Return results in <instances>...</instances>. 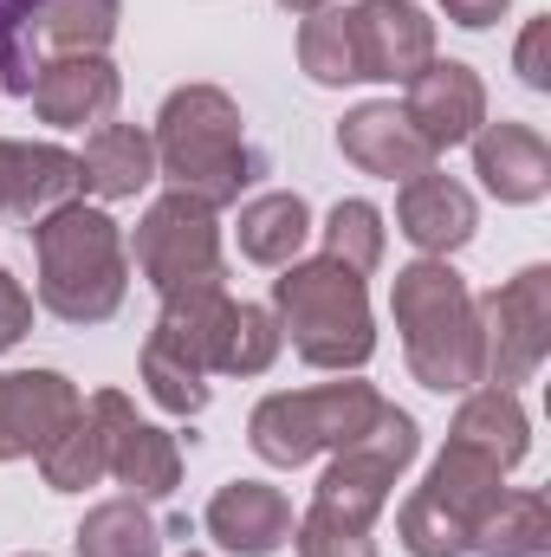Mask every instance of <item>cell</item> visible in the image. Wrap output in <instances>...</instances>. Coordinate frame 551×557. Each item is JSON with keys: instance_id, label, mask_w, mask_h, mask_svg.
Returning <instances> with one entry per match:
<instances>
[{"instance_id": "6da1fadb", "label": "cell", "mask_w": 551, "mask_h": 557, "mask_svg": "<svg viewBox=\"0 0 551 557\" xmlns=\"http://www.w3.org/2000/svg\"><path fill=\"white\" fill-rule=\"evenodd\" d=\"M156 175H169L175 195H195L208 208H234L260 175V149L247 143V117L221 85H182L156 111Z\"/></svg>"}, {"instance_id": "7a4b0ae2", "label": "cell", "mask_w": 551, "mask_h": 557, "mask_svg": "<svg viewBox=\"0 0 551 557\" xmlns=\"http://www.w3.org/2000/svg\"><path fill=\"white\" fill-rule=\"evenodd\" d=\"M26 234H33V253H39V305L59 324L118 318V305L131 292V247H124V227L105 208L65 201L46 221H33Z\"/></svg>"}, {"instance_id": "3957f363", "label": "cell", "mask_w": 551, "mask_h": 557, "mask_svg": "<svg viewBox=\"0 0 551 557\" xmlns=\"http://www.w3.org/2000/svg\"><path fill=\"white\" fill-rule=\"evenodd\" d=\"M390 318L403 331L409 376L434 396L480 389V318L474 292L448 260H409L390 278Z\"/></svg>"}, {"instance_id": "277c9868", "label": "cell", "mask_w": 551, "mask_h": 557, "mask_svg": "<svg viewBox=\"0 0 551 557\" xmlns=\"http://www.w3.org/2000/svg\"><path fill=\"white\" fill-rule=\"evenodd\" d=\"M273 318L285 344L311 363V370H364L377 357V318H370V292L364 278L344 273L338 260H292L273 278Z\"/></svg>"}, {"instance_id": "5b68a950", "label": "cell", "mask_w": 551, "mask_h": 557, "mask_svg": "<svg viewBox=\"0 0 551 557\" xmlns=\"http://www.w3.org/2000/svg\"><path fill=\"white\" fill-rule=\"evenodd\" d=\"M234 311L228 278L162 292L156 331L143 344V389L162 416H201L208 409V376H215V337Z\"/></svg>"}, {"instance_id": "8992f818", "label": "cell", "mask_w": 551, "mask_h": 557, "mask_svg": "<svg viewBox=\"0 0 551 557\" xmlns=\"http://www.w3.org/2000/svg\"><path fill=\"white\" fill-rule=\"evenodd\" d=\"M383 416L377 383H318V389H279L247 416V447L267 467H305L318 454L351 447L370 421Z\"/></svg>"}, {"instance_id": "52a82bcc", "label": "cell", "mask_w": 551, "mask_h": 557, "mask_svg": "<svg viewBox=\"0 0 551 557\" xmlns=\"http://www.w3.org/2000/svg\"><path fill=\"white\" fill-rule=\"evenodd\" d=\"M124 0H0V91L26 98L52 59L105 52Z\"/></svg>"}, {"instance_id": "ba28073f", "label": "cell", "mask_w": 551, "mask_h": 557, "mask_svg": "<svg viewBox=\"0 0 551 557\" xmlns=\"http://www.w3.org/2000/svg\"><path fill=\"white\" fill-rule=\"evenodd\" d=\"M415 454H421L415 416L396 409V403H383V416L370 421L351 447L331 454V467H325V480L311 486V506H305V512L377 532V519H383V506H390V493H396V480L409 473Z\"/></svg>"}, {"instance_id": "9c48e42d", "label": "cell", "mask_w": 551, "mask_h": 557, "mask_svg": "<svg viewBox=\"0 0 551 557\" xmlns=\"http://www.w3.org/2000/svg\"><path fill=\"white\" fill-rule=\"evenodd\" d=\"M480 318V383L519 389L551 357V267H526L500 292L474 298Z\"/></svg>"}, {"instance_id": "30bf717a", "label": "cell", "mask_w": 551, "mask_h": 557, "mask_svg": "<svg viewBox=\"0 0 551 557\" xmlns=\"http://www.w3.org/2000/svg\"><path fill=\"white\" fill-rule=\"evenodd\" d=\"M131 260L156 292H182V285H208V278H228L221 260V208L195 201V195H156L137 221V240H131Z\"/></svg>"}, {"instance_id": "8fae6325", "label": "cell", "mask_w": 551, "mask_h": 557, "mask_svg": "<svg viewBox=\"0 0 551 557\" xmlns=\"http://www.w3.org/2000/svg\"><path fill=\"white\" fill-rule=\"evenodd\" d=\"M403 91H409V98H403V117H409V131L428 143L434 156L474 143V131L487 124V85H480V72L461 65V59H428Z\"/></svg>"}, {"instance_id": "7c38bea8", "label": "cell", "mask_w": 551, "mask_h": 557, "mask_svg": "<svg viewBox=\"0 0 551 557\" xmlns=\"http://www.w3.org/2000/svg\"><path fill=\"white\" fill-rule=\"evenodd\" d=\"M78 409H85V396H78L72 376H59V370H7L0 376V467L52 447Z\"/></svg>"}, {"instance_id": "4fadbf2b", "label": "cell", "mask_w": 551, "mask_h": 557, "mask_svg": "<svg viewBox=\"0 0 551 557\" xmlns=\"http://www.w3.org/2000/svg\"><path fill=\"white\" fill-rule=\"evenodd\" d=\"M351 33H357V72L377 85H409L434 59V20L415 0H357Z\"/></svg>"}, {"instance_id": "5bb4252c", "label": "cell", "mask_w": 551, "mask_h": 557, "mask_svg": "<svg viewBox=\"0 0 551 557\" xmlns=\"http://www.w3.org/2000/svg\"><path fill=\"white\" fill-rule=\"evenodd\" d=\"M396 234L421 260H448V253H461L480 234V208H474V195L454 175L421 169V175H409L396 188Z\"/></svg>"}, {"instance_id": "9a60e30c", "label": "cell", "mask_w": 551, "mask_h": 557, "mask_svg": "<svg viewBox=\"0 0 551 557\" xmlns=\"http://www.w3.org/2000/svg\"><path fill=\"white\" fill-rule=\"evenodd\" d=\"M292 499L267 486V480H228L208 512H201V532L221 545L228 557H273L292 545Z\"/></svg>"}, {"instance_id": "2e32d148", "label": "cell", "mask_w": 551, "mask_h": 557, "mask_svg": "<svg viewBox=\"0 0 551 557\" xmlns=\"http://www.w3.org/2000/svg\"><path fill=\"white\" fill-rule=\"evenodd\" d=\"M33 117L52 124V131H85V124H111L118 98H124V78L105 52H78V59H52L39 78H33Z\"/></svg>"}, {"instance_id": "e0dca14e", "label": "cell", "mask_w": 551, "mask_h": 557, "mask_svg": "<svg viewBox=\"0 0 551 557\" xmlns=\"http://www.w3.org/2000/svg\"><path fill=\"white\" fill-rule=\"evenodd\" d=\"M474 175L493 201L506 208H532L551 195V143L532 131V124H480L474 131Z\"/></svg>"}, {"instance_id": "ac0fdd59", "label": "cell", "mask_w": 551, "mask_h": 557, "mask_svg": "<svg viewBox=\"0 0 551 557\" xmlns=\"http://www.w3.org/2000/svg\"><path fill=\"white\" fill-rule=\"evenodd\" d=\"M65 201H78V156L72 149L0 137V214L33 227Z\"/></svg>"}, {"instance_id": "d6986e66", "label": "cell", "mask_w": 551, "mask_h": 557, "mask_svg": "<svg viewBox=\"0 0 551 557\" xmlns=\"http://www.w3.org/2000/svg\"><path fill=\"white\" fill-rule=\"evenodd\" d=\"M338 149H344V162H357L364 175H383V182H409L421 169H434V149L415 137L409 117H403V104H390V98L344 111Z\"/></svg>"}, {"instance_id": "ffe728a7", "label": "cell", "mask_w": 551, "mask_h": 557, "mask_svg": "<svg viewBox=\"0 0 551 557\" xmlns=\"http://www.w3.org/2000/svg\"><path fill=\"white\" fill-rule=\"evenodd\" d=\"M124 403H131L124 389H98L78 416L65 421V434H59L52 447H39V454H33L52 493H85V486L111 480V421H118Z\"/></svg>"}, {"instance_id": "44dd1931", "label": "cell", "mask_w": 551, "mask_h": 557, "mask_svg": "<svg viewBox=\"0 0 551 557\" xmlns=\"http://www.w3.org/2000/svg\"><path fill=\"white\" fill-rule=\"evenodd\" d=\"M111 480L131 493V499H169L182 486V441L156 421H137V409L124 403L111 421Z\"/></svg>"}, {"instance_id": "7402d4cb", "label": "cell", "mask_w": 551, "mask_h": 557, "mask_svg": "<svg viewBox=\"0 0 551 557\" xmlns=\"http://www.w3.org/2000/svg\"><path fill=\"white\" fill-rule=\"evenodd\" d=\"M156 182V143L137 124H98L78 149V195L91 201H137Z\"/></svg>"}, {"instance_id": "603a6c76", "label": "cell", "mask_w": 551, "mask_h": 557, "mask_svg": "<svg viewBox=\"0 0 551 557\" xmlns=\"http://www.w3.org/2000/svg\"><path fill=\"white\" fill-rule=\"evenodd\" d=\"M434 512H448L454 525H467V539H474V525L500 506V493H506V467H493L487 454H474V447H461V441H448L441 454H434V467H428V480L415 486Z\"/></svg>"}, {"instance_id": "cb8c5ba5", "label": "cell", "mask_w": 551, "mask_h": 557, "mask_svg": "<svg viewBox=\"0 0 551 557\" xmlns=\"http://www.w3.org/2000/svg\"><path fill=\"white\" fill-rule=\"evenodd\" d=\"M448 441H461V447H474V454H487L493 467H519L526 454H532V416H526V403L513 396V389H467L461 396V416H454V434Z\"/></svg>"}, {"instance_id": "d4e9b609", "label": "cell", "mask_w": 551, "mask_h": 557, "mask_svg": "<svg viewBox=\"0 0 551 557\" xmlns=\"http://www.w3.org/2000/svg\"><path fill=\"white\" fill-rule=\"evenodd\" d=\"M234 234H241V253H247L254 267L279 273V267H292V260L305 253V240H311V208H305V195H292V188H267V195L241 201Z\"/></svg>"}, {"instance_id": "484cf974", "label": "cell", "mask_w": 551, "mask_h": 557, "mask_svg": "<svg viewBox=\"0 0 551 557\" xmlns=\"http://www.w3.org/2000/svg\"><path fill=\"white\" fill-rule=\"evenodd\" d=\"M72 552L78 557H162V525L149 519L143 499H105L85 512V525L72 532Z\"/></svg>"}, {"instance_id": "4316f807", "label": "cell", "mask_w": 551, "mask_h": 557, "mask_svg": "<svg viewBox=\"0 0 551 557\" xmlns=\"http://www.w3.org/2000/svg\"><path fill=\"white\" fill-rule=\"evenodd\" d=\"M298 72H305L311 85H325V91H338V85H364V72H357L351 7H318V13H305V26H298Z\"/></svg>"}, {"instance_id": "83f0119b", "label": "cell", "mask_w": 551, "mask_h": 557, "mask_svg": "<svg viewBox=\"0 0 551 557\" xmlns=\"http://www.w3.org/2000/svg\"><path fill=\"white\" fill-rule=\"evenodd\" d=\"M551 506L546 493H500V506L474 525V557H546Z\"/></svg>"}, {"instance_id": "f1b7e54d", "label": "cell", "mask_w": 551, "mask_h": 557, "mask_svg": "<svg viewBox=\"0 0 551 557\" xmlns=\"http://www.w3.org/2000/svg\"><path fill=\"white\" fill-rule=\"evenodd\" d=\"M285 350L273 305H234L221 337H215V376H267Z\"/></svg>"}, {"instance_id": "f546056e", "label": "cell", "mask_w": 551, "mask_h": 557, "mask_svg": "<svg viewBox=\"0 0 551 557\" xmlns=\"http://www.w3.org/2000/svg\"><path fill=\"white\" fill-rule=\"evenodd\" d=\"M325 260H338L344 273L370 278L383 267V240H390V227H383V208L377 201H364V195H351V201H338L331 214H325Z\"/></svg>"}, {"instance_id": "4dcf8cb0", "label": "cell", "mask_w": 551, "mask_h": 557, "mask_svg": "<svg viewBox=\"0 0 551 557\" xmlns=\"http://www.w3.org/2000/svg\"><path fill=\"white\" fill-rule=\"evenodd\" d=\"M292 545H298V557H377V539L364 525H338V519H318V512H298Z\"/></svg>"}, {"instance_id": "1f68e13d", "label": "cell", "mask_w": 551, "mask_h": 557, "mask_svg": "<svg viewBox=\"0 0 551 557\" xmlns=\"http://www.w3.org/2000/svg\"><path fill=\"white\" fill-rule=\"evenodd\" d=\"M546 39H551V20H546V13H532V20H526V33H519V46H513V72H519V85H532V91H551Z\"/></svg>"}, {"instance_id": "d6a6232c", "label": "cell", "mask_w": 551, "mask_h": 557, "mask_svg": "<svg viewBox=\"0 0 551 557\" xmlns=\"http://www.w3.org/2000/svg\"><path fill=\"white\" fill-rule=\"evenodd\" d=\"M26 331H33V298H26V285H20V278L0 267V357H7Z\"/></svg>"}, {"instance_id": "836d02e7", "label": "cell", "mask_w": 551, "mask_h": 557, "mask_svg": "<svg viewBox=\"0 0 551 557\" xmlns=\"http://www.w3.org/2000/svg\"><path fill=\"white\" fill-rule=\"evenodd\" d=\"M434 7H441L454 26H467V33H487V26H500V20H506V7H513V0H434Z\"/></svg>"}, {"instance_id": "e575fe53", "label": "cell", "mask_w": 551, "mask_h": 557, "mask_svg": "<svg viewBox=\"0 0 551 557\" xmlns=\"http://www.w3.org/2000/svg\"><path fill=\"white\" fill-rule=\"evenodd\" d=\"M273 7H285V13H298V20H305V13H318V7H331V0H273Z\"/></svg>"}, {"instance_id": "d590c367", "label": "cell", "mask_w": 551, "mask_h": 557, "mask_svg": "<svg viewBox=\"0 0 551 557\" xmlns=\"http://www.w3.org/2000/svg\"><path fill=\"white\" fill-rule=\"evenodd\" d=\"M20 557H46V552H20Z\"/></svg>"}, {"instance_id": "8d00e7d4", "label": "cell", "mask_w": 551, "mask_h": 557, "mask_svg": "<svg viewBox=\"0 0 551 557\" xmlns=\"http://www.w3.org/2000/svg\"><path fill=\"white\" fill-rule=\"evenodd\" d=\"M182 557H201V552H182Z\"/></svg>"}]
</instances>
